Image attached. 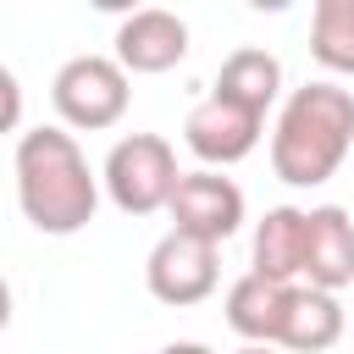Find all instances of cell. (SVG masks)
Instances as JSON below:
<instances>
[{
	"mask_svg": "<svg viewBox=\"0 0 354 354\" xmlns=\"http://www.w3.org/2000/svg\"><path fill=\"white\" fill-rule=\"evenodd\" d=\"M11 171H17V205L22 216L50 232V238H72L94 221L100 210V177L88 166V155L77 149V138L66 127H28L17 133V155H11Z\"/></svg>",
	"mask_w": 354,
	"mask_h": 354,
	"instance_id": "cell-1",
	"label": "cell"
},
{
	"mask_svg": "<svg viewBox=\"0 0 354 354\" xmlns=\"http://www.w3.org/2000/svg\"><path fill=\"white\" fill-rule=\"evenodd\" d=\"M171 227L177 232H194L205 243H227L238 227H243V188L210 166L199 171H183L177 194H171Z\"/></svg>",
	"mask_w": 354,
	"mask_h": 354,
	"instance_id": "cell-7",
	"label": "cell"
},
{
	"mask_svg": "<svg viewBox=\"0 0 354 354\" xmlns=\"http://www.w3.org/2000/svg\"><path fill=\"white\" fill-rule=\"evenodd\" d=\"M343 337V304L337 293H321V288H299L293 299V315H288V332H282V348L293 354H321Z\"/></svg>",
	"mask_w": 354,
	"mask_h": 354,
	"instance_id": "cell-13",
	"label": "cell"
},
{
	"mask_svg": "<svg viewBox=\"0 0 354 354\" xmlns=\"http://www.w3.org/2000/svg\"><path fill=\"white\" fill-rule=\"evenodd\" d=\"M304 243H310V210L299 205H271L254 227V249H249V271L277 277V282H299L304 277Z\"/></svg>",
	"mask_w": 354,
	"mask_h": 354,
	"instance_id": "cell-11",
	"label": "cell"
},
{
	"mask_svg": "<svg viewBox=\"0 0 354 354\" xmlns=\"http://www.w3.org/2000/svg\"><path fill=\"white\" fill-rule=\"evenodd\" d=\"M310 55L326 72L354 77V0H315V11H310Z\"/></svg>",
	"mask_w": 354,
	"mask_h": 354,
	"instance_id": "cell-14",
	"label": "cell"
},
{
	"mask_svg": "<svg viewBox=\"0 0 354 354\" xmlns=\"http://www.w3.org/2000/svg\"><path fill=\"white\" fill-rule=\"evenodd\" d=\"M160 354H210V348H205V343H194V337H177V343H166Z\"/></svg>",
	"mask_w": 354,
	"mask_h": 354,
	"instance_id": "cell-16",
	"label": "cell"
},
{
	"mask_svg": "<svg viewBox=\"0 0 354 354\" xmlns=\"http://www.w3.org/2000/svg\"><path fill=\"white\" fill-rule=\"evenodd\" d=\"M0 88H6V127H17L22 122V88H17V72L11 66L0 72Z\"/></svg>",
	"mask_w": 354,
	"mask_h": 354,
	"instance_id": "cell-15",
	"label": "cell"
},
{
	"mask_svg": "<svg viewBox=\"0 0 354 354\" xmlns=\"http://www.w3.org/2000/svg\"><path fill=\"white\" fill-rule=\"evenodd\" d=\"M216 94H227V100L266 116L277 105V94H282V61L271 50H260V44H238L216 72Z\"/></svg>",
	"mask_w": 354,
	"mask_h": 354,
	"instance_id": "cell-12",
	"label": "cell"
},
{
	"mask_svg": "<svg viewBox=\"0 0 354 354\" xmlns=\"http://www.w3.org/2000/svg\"><path fill=\"white\" fill-rule=\"evenodd\" d=\"M348 282H354V216L343 205H315L304 243V288L343 293Z\"/></svg>",
	"mask_w": 354,
	"mask_h": 354,
	"instance_id": "cell-10",
	"label": "cell"
},
{
	"mask_svg": "<svg viewBox=\"0 0 354 354\" xmlns=\"http://www.w3.org/2000/svg\"><path fill=\"white\" fill-rule=\"evenodd\" d=\"M232 354H282V348H271V343H243V348H232Z\"/></svg>",
	"mask_w": 354,
	"mask_h": 354,
	"instance_id": "cell-17",
	"label": "cell"
},
{
	"mask_svg": "<svg viewBox=\"0 0 354 354\" xmlns=\"http://www.w3.org/2000/svg\"><path fill=\"white\" fill-rule=\"evenodd\" d=\"M100 183L111 194V205L122 216H155V210H171V194L183 183L177 171V149L160 138V133H127L111 144L105 166H100Z\"/></svg>",
	"mask_w": 354,
	"mask_h": 354,
	"instance_id": "cell-4",
	"label": "cell"
},
{
	"mask_svg": "<svg viewBox=\"0 0 354 354\" xmlns=\"http://www.w3.org/2000/svg\"><path fill=\"white\" fill-rule=\"evenodd\" d=\"M127 66L116 55H100V50H83L72 61L55 66L50 77V105L61 116V127H77V133H105L127 116Z\"/></svg>",
	"mask_w": 354,
	"mask_h": 354,
	"instance_id": "cell-3",
	"label": "cell"
},
{
	"mask_svg": "<svg viewBox=\"0 0 354 354\" xmlns=\"http://www.w3.org/2000/svg\"><path fill=\"white\" fill-rule=\"evenodd\" d=\"M354 149V94L315 77L293 88L271 127V171L288 188H321Z\"/></svg>",
	"mask_w": 354,
	"mask_h": 354,
	"instance_id": "cell-2",
	"label": "cell"
},
{
	"mask_svg": "<svg viewBox=\"0 0 354 354\" xmlns=\"http://www.w3.org/2000/svg\"><path fill=\"white\" fill-rule=\"evenodd\" d=\"M188 55V22L166 6H138L116 22V61L127 72H166Z\"/></svg>",
	"mask_w": 354,
	"mask_h": 354,
	"instance_id": "cell-9",
	"label": "cell"
},
{
	"mask_svg": "<svg viewBox=\"0 0 354 354\" xmlns=\"http://www.w3.org/2000/svg\"><path fill=\"white\" fill-rule=\"evenodd\" d=\"M293 299H299V282H277V277L243 271V277L227 288V304H221V310H227V326H232L243 343H271V348H282Z\"/></svg>",
	"mask_w": 354,
	"mask_h": 354,
	"instance_id": "cell-8",
	"label": "cell"
},
{
	"mask_svg": "<svg viewBox=\"0 0 354 354\" xmlns=\"http://www.w3.org/2000/svg\"><path fill=\"white\" fill-rule=\"evenodd\" d=\"M260 133H266V116L249 111V105H238V100H227V94H216V88H210V94L188 111V122H183V144H188L210 171L254 155Z\"/></svg>",
	"mask_w": 354,
	"mask_h": 354,
	"instance_id": "cell-6",
	"label": "cell"
},
{
	"mask_svg": "<svg viewBox=\"0 0 354 354\" xmlns=\"http://www.w3.org/2000/svg\"><path fill=\"white\" fill-rule=\"evenodd\" d=\"M144 282H149V293H155L160 304H177V310H183V304H199V299H210L216 282H221V243H205V238L171 227V232L149 249Z\"/></svg>",
	"mask_w": 354,
	"mask_h": 354,
	"instance_id": "cell-5",
	"label": "cell"
}]
</instances>
